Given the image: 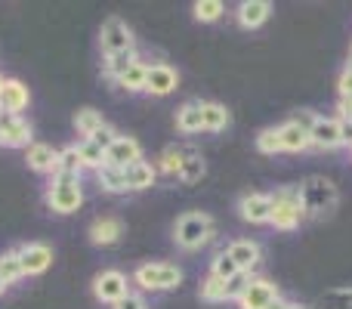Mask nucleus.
Returning <instances> with one entry per match:
<instances>
[{
    "mask_svg": "<svg viewBox=\"0 0 352 309\" xmlns=\"http://www.w3.org/2000/svg\"><path fill=\"white\" fill-rule=\"evenodd\" d=\"M34 142V127L22 115H0V149H28Z\"/></svg>",
    "mask_w": 352,
    "mask_h": 309,
    "instance_id": "9d476101",
    "label": "nucleus"
},
{
    "mask_svg": "<svg viewBox=\"0 0 352 309\" xmlns=\"http://www.w3.org/2000/svg\"><path fill=\"white\" fill-rule=\"evenodd\" d=\"M127 50H136L133 28L121 16H109L102 22V28H99V53L118 56V53H127Z\"/></svg>",
    "mask_w": 352,
    "mask_h": 309,
    "instance_id": "423d86ee",
    "label": "nucleus"
},
{
    "mask_svg": "<svg viewBox=\"0 0 352 309\" xmlns=\"http://www.w3.org/2000/svg\"><path fill=\"white\" fill-rule=\"evenodd\" d=\"M179 87V72L170 62H148V74H146V93L155 99H164Z\"/></svg>",
    "mask_w": 352,
    "mask_h": 309,
    "instance_id": "4468645a",
    "label": "nucleus"
},
{
    "mask_svg": "<svg viewBox=\"0 0 352 309\" xmlns=\"http://www.w3.org/2000/svg\"><path fill=\"white\" fill-rule=\"evenodd\" d=\"M90 291L102 306H115L130 294V279L121 269H102V273L93 275Z\"/></svg>",
    "mask_w": 352,
    "mask_h": 309,
    "instance_id": "0eeeda50",
    "label": "nucleus"
},
{
    "mask_svg": "<svg viewBox=\"0 0 352 309\" xmlns=\"http://www.w3.org/2000/svg\"><path fill=\"white\" fill-rule=\"evenodd\" d=\"M136 161H142V142L136 140V136L118 134V140L105 149V164H111V167L127 170L130 164H136Z\"/></svg>",
    "mask_w": 352,
    "mask_h": 309,
    "instance_id": "a211bd4d",
    "label": "nucleus"
},
{
    "mask_svg": "<svg viewBox=\"0 0 352 309\" xmlns=\"http://www.w3.org/2000/svg\"><path fill=\"white\" fill-rule=\"evenodd\" d=\"M254 146H256V152H260V155H278V152H281L278 127H266V130H260V134H256V140H254Z\"/></svg>",
    "mask_w": 352,
    "mask_h": 309,
    "instance_id": "c9c22d12",
    "label": "nucleus"
},
{
    "mask_svg": "<svg viewBox=\"0 0 352 309\" xmlns=\"http://www.w3.org/2000/svg\"><path fill=\"white\" fill-rule=\"evenodd\" d=\"M0 84H3V74H0Z\"/></svg>",
    "mask_w": 352,
    "mask_h": 309,
    "instance_id": "49530a36",
    "label": "nucleus"
},
{
    "mask_svg": "<svg viewBox=\"0 0 352 309\" xmlns=\"http://www.w3.org/2000/svg\"><path fill=\"white\" fill-rule=\"evenodd\" d=\"M306 220L303 201H300V186H278L272 192V220L269 226L278 232H294Z\"/></svg>",
    "mask_w": 352,
    "mask_h": 309,
    "instance_id": "39448f33",
    "label": "nucleus"
},
{
    "mask_svg": "<svg viewBox=\"0 0 352 309\" xmlns=\"http://www.w3.org/2000/svg\"><path fill=\"white\" fill-rule=\"evenodd\" d=\"M213 235H217V220L207 211H186L173 223V244L186 254L207 248L213 242Z\"/></svg>",
    "mask_w": 352,
    "mask_h": 309,
    "instance_id": "f257e3e1",
    "label": "nucleus"
},
{
    "mask_svg": "<svg viewBox=\"0 0 352 309\" xmlns=\"http://www.w3.org/2000/svg\"><path fill=\"white\" fill-rule=\"evenodd\" d=\"M0 279L6 281V285H16V281L25 279V269H22V260H19V251L10 248L0 254Z\"/></svg>",
    "mask_w": 352,
    "mask_h": 309,
    "instance_id": "473e14b6",
    "label": "nucleus"
},
{
    "mask_svg": "<svg viewBox=\"0 0 352 309\" xmlns=\"http://www.w3.org/2000/svg\"><path fill=\"white\" fill-rule=\"evenodd\" d=\"M72 124H74V130H78V136L80 140H90L93 134H96L99 127H105V118H102V111H96L93 105H84V109H78L74 111V118H72Z\"/></svg>",
    "mask_w": 352,
    "mask_h": 309,
    "instance_id": "393cba45",
    "label": "nucleus"
},
{
    "mask_svg": "<svg viewBox=\"0 0 352 309\" xmlns=\"http://www.w3.org/2000/svg\"><path fill=\"white\" fill-rule=\"evenodd\" d=\"M349 56H352V47H349Z\"/></svg>",
    "mask_w": 352,
    "mask_h": 309,
    "instance_id": "de8ad7c7",
    "label": "nucleus"
},
{
    "mask_svg": "<svg viewBox=\"0 0 352 309\" xmlns=\"http://www.w3.org/2000/svg\"><path fill=\"white\" fill-rule=\"evenodd\" d=\"M140 50H127V53H118V56H102V78L115 84L124 72H127L133 62H140Z\"/></svg>",
    "mask_w": 352,
    "mask_h": 309,
    "instance_id": "bb28decb",
    "label": "nucleus"
},
{
    "mask_svg": "<svg viewBox=\"0 0 352 309\" xmlns=\"http://www.w3.org/2000/svg\"><path fill=\"white\" fill-rule=\"evenodd\" d=\"M186 158H188V149L167 146L164 152L158 155L155 167H158V173H164V176H170V180H176V176H179V170H182V164H186Z\"/></svg>",
    "mask_w": 352,
    "mask_h": 309,
    "instance_id": "c85d7f7f",
    "label": "nucleus"
},
{
    "mask_svg": "<svg viewBox=\"0 0 352 309\" xmlns=\"http://www.w3.org/2000/svg\"><path fill=\"white\" fill-rule=\"evenodd\" d=\"M6 291H10V285H6V281H3V279H0V297H3V294H6Z\"/></svg>",
    "mask_w": 352,
    "mask_h": 309,
    "instance_id": "37998d69",
    "label": "nucleus"
},
{
    "mask_svg": "<svg viewBox=\"0 0 352 309\" xmlns=\"http://www.w3.org/2000/svg\"><path fill=\"white\" fill-rule=\"evenodd\" d=\"M300 201H303L306 220H324L337 211L340 192L328 176H309V180L300 182Z\"/></svg>",
    "mask_w": 352,
    "mask_h": 309,
    "instance_id": "f03ea898",
    "label": "nucleus"
},
{
    "mask_svg": "<svg viewBox=\"0 0 352 309\" xmlns=\"http://www.w3.org/2000/svg\"><path fill=\"white\" fill-rule=\"evenodd\" d=\"M291 309H309V306H303V303H294Z\"/></svg>",
    "mask_w": 352,
    "mask_h": 309,
    "instance_id": "a18cd8bd",
    "label": "nucleus"
},
{
    "mask_svg": "<svg viewBox=\"0 0 352 309\" xmlns=\"http://www.w3.org/2000/svg\"><path fill=\"white\" fill-rule=\"evenodd\" d=\"M309 140H312V149H322V152L343 149L340 121H337V118H324V115H312L309 118Z\"/></svg>",
    "mask_w": 352,
    "mask_h": 309,
    "instance_id": "f8f14e48",
    "label": "nucleus"
},
{
    "mask_svg": "<svg viewBox=\"0 0 352 309\" xmlns=\"http://www.w3.org/2000/svg\"><path fill=\"white\" fill-rule=\"evenodd\" d=\"M204 173H207L204 155L195 152V149H188V158H186V164H182V170H179V176H176V180H179L182 186H198V182L204 180Z\"/></svg>",
    "mask_w": 352,
    "mask_h": 309,
    "instance_id": "7c9ffc66",
    "label": "nucleus"
},
{
    "mask_svg": "<svg viewBox=\"0 0 352 309\" xmlns=\"http://www.w3.org/2000/svg\"><path fill=\"white\" fill-rule=\"evenodd\" d=\"M130 285L146 294H167L182 285V269L176 263H140L130 275Z\"/></svg>",
    "mask_w": 352,
    "mask_h": 309,
    "instance_id": "7ed1b4c3",
    "label": "nucleus"
},
{
    "mask_svg": "<svg viewBox=\"0 0 352 309\" xmlns=\"http://www.w3.org/2000/svg\"><path fill=\"white\" fill-rule=\"evenodd\" d=\"M272 10L275 6L269 3V0H241V3L235 6V22H238V28H244V31H256L269 22Z\"/></svg>",
    "mask_w": 352,
    "mask_h": 309,
    "instance_id": "aec40b11",
    "label": "nucleus"
},
{
    "mask_svg": "<svg viewBox=\"0 0 352 309\" xmlns=\"http://www.w3.org/2000/svg\"><path fill=\"white\" fill-rule=\"evenodd\" d=\"M248 279L250 275H238V279H232V281H223L207 273L204 281L198 285V297L204 300V303H229V300H238V294L248 285Z\"/></svg>",
    "mask_w": 352,
    "mask_h": 309,
    "instance_id": "1a4fd4ad",
    "label": "nucleus"
},
{
    "mask_svg": "<svg viewBox=\"0 0 352 309\" xmlns=\"http://www.w3.org/2000/svg\"><path fill=\"white\" fill-rule=\"evenodd\" d=\"M278 297H281L278 285H275L272 279L256 275V279H248V285L241 288L235 303H238V309H269Z\"/></svg>",
    "mask_w": 352,
    "mask_h": 309,
    "instance_id": "6e6552de",
    "label": "nucleus"
},
{
    "mask_svg": "<svg viewBox=\"0 0 352 309\" xmlns=\"http://www.w3.org/2000/svg\"><path fill=\"white\" fill-rule=\"evenodd\" d=\"M337 93H340V96H352V74L340 72V78H337Z\"/></svg>",
    "mask_w": 352,
    "mask_h": 309,
    "instance_id": "ea45409f",
    "label": "nucleus"
},
{
    "mask_svg": "<svg viewBox=\"0 0 352 309\" xmlns=\"http://www.w3.org/2000/svg\"><path fill=\"white\" fill-rule=\"evenodd\" d=\"M238 217L250 226H269L272 220V195L269 192H248L238 198Z\"/></svg>",
    "mask_w": 352,
    "mask_h": 309,
    "instance_id": "ddd939ff",
    "label": "nucleus"
},
{
    "mask_svg": "<svg viewBox=\"0 0 352 309\" xmlns=\"http://www.w3.org/2000/svg\"><path fill=\"white\" fill-rule=\"evenodd\" d=\"M124 180H127V192H146V189H152L158 182V167H155V161L142 158V161L130 164L124 170Z\"/></svg>",
    "mask_w": 352,
    "mask_h": 309,
    "instance_id": "4be33fe9",
    "label": "nucleus"
},
{
    "mask_svg": "<svg viewBox=\"0 0 352 309\" xmlns=\"http://www.w3.org/2000/svg\"><path fill=\"white\" fill-rule=\"evenodd\" d=\"M337 121H340V124H349L352 121V96H337Z\"/></svg>",
    "mask_w": 352,
    "mask_h": 309,
    "instance_id": "4c0bfd02",
    "label": "nucleus"
},
{
    "mask_svg": "<svg viewBox=\"0 0 352 309\" xmlns=\"http://www.w3.org/2000/svg\"><path fill=\"white\" fill-rule=\"evenodd\" d=\"M210 275H217V279H223V281H232V279H238V275H244V273L235 266V260H232L226 251H217L213 260H210Z\"/></svg>",
    "mask_w": 352,
    "mask_h": 309,
    "instance_id": "f704fd0d",
    "label": "nucleus"
},
{
    "mask_svg": "<svg viewBox=\"0 0 352 309\" xmlns=\"http://www.w3.org/2000/svg\"><path fill=\"white\" fill-rule=\"evenodd\" d=\"M291 306H294V300H287V297H278V300H275V303L269 306V309H291Z\"/></svg>",
    "mask_w": 352,
    "mask_h": 309,
    "instance_id": "79ce46f5",
    "label": "nucleus"
},
{
    "mask_svg": "<svg viewBox=\"0 0 352 309\" xmlns=\"http://www.w3.org/2000/svg\"><path fill=\"white\" fill-rule=\"evenodd\" d=\"M96 182H99V189H102L105 195H127V180H124L121 167H111V164L99 167L96 170Z\"/></svg>",
    "mask_w": 352,
    "mask_h": 309,
    "instance_id": "c756f323",
    "label": "nucleus"
},
{
    "mask_svg": "<svg viewBox=\"0 0 352 309\" xmlns=\"http://www.w3.org/2000/svg\"><path fill=\"white\" fill-rule=\"evenodd\" d=\"M192 16H195V22H201V25H213L226 16V3L223 0H195Z\"/></svg>",
    "mask_w": 352,
    "mask_h": 309,
    "instance_id": "2f4dec72",
    "label": "nucleus"
},
{
    "mask_svg": "<svg viewBox=\"0 0 352 309\" xmlns=\"http://www.w3.org/2000/svg\"><path fill=\"white\" fill-rule=\"evenodd\" d=\"M78 155H80V164H84V170H93V173H96L99 167H105V149H99L96 142L80 140L78 142Z\"/></svg>",
    "mask_w": 352,
    "mask_h": 309,
    "instance_id": "72a5a7b5",
    "label": "nucleus"
},
{
    "mask_svg": "<svg viewBox=\"0 0 352 309\" xmlns=\"http://www.w3.org/2000/svg\"><path fill=\"white\" fill-rule=\"evenodd\" d=\"M146 74H148V62L140 59V62H133V65H130L127 72H124L121 78L115 81V87H121V90L130 93V96H136V93H146Z\"/></svg>",
    "mask_w": 352,
    "mask_h": 309,
    "instance_id": "a878e982",
    "label": "nucleus"
},
{
    "mask_svg": "<svg viewBox=\"0 0 352 309\" xmlns=\"http://www.w3.org/2000/svg\"><path fill=\"white\" fill-rule=\"evenodd\" d=\"M111 309H148V303H146V297H142V294H133V291H130L127 297L121 300V303H115Z\"/></svg>",
    "mask_w": 352,
    "mask_h": 309,
    "instance_id": "58836bf2",
    "label": "nucleus"
},
{
    "mask_svg": "<svg viewBox=\"0 0 352 309\" xmlns=\"http://www.w3.org/2000/svg\"><path fill=\"white\" fill-rule=\"evenodd\" d=\"M31 105V90L19 78H3L0 84V115H22Z\"/></svg>",
    "mask_w": 352,
    "mask_h": 309,
    "instance_id": "f3484780",
    "label": "nucleus"
},
{
    "mask_svg": "<svg viewBox=\"0 0 352 309\" xmlns=\"http://www.w3.org/2000/svg\"><path fill=\"white\" fill-rule=\"evenodd\" d=\"M173 124L182 136H195L204 130V121H201V99H186V103L176 109Z\"/></svg>",
    "mask_w": 352,
    "mask_h": 309,
    "instance_id": "5701e85b",
    "label": "nucleus"
},
{
    "mask_svg": "<svg viewBox=\"0 0 352 309\" xmlns=\"http://www.w3.org/2000/svg\"><path fill=\"white\" fill-rule=\"evenodd\" d=\"M25 164L41 176H53L59 167V149H53L50 142H31L25 149Z\"/></svg>",
    "mask_w": 352,
    "mask_h": 309,
    "instance_id": "412c9836",
    "label": "nucleus"
},
{
    "mask_svg": "<svg viewBox=\"0 0 352 309\" xmlns=\"http://www.w3.org/2000/svg\"><path fill=\"white\" fill-rule=\"evenodd\" d=\"M223 251L235 260V266L241 269L244 275L254 273V269L260 266V260H263V244L254 242V238H232Z\"/></svg>",
    "mask_w": 352,
    "mask_h": 309,
    "instance_id": "dca6fc26",
    "label": "nucleus"
},
{
    "mask_svg": "<svg viewBox=\"0 0 352 309\" xmlns=\"http://www.w3.org/2000/svg\"><path fill=\"white\" fill-rule=\"evenodd\" d=\"M53 176H72V180H80V176H84V164H80V155H78V142H68V146L59 149V167H56Z\"/></svg>",
    "mask_w": 352,
    "mask_h": 309,
    "instance_id": "cd10ccee",
    "label": "nucleus"
},
{
    "mask_svg": "<svg viewBox=\"0 0 352 309\" xmlns=\"http://www.w3.org/2000/svg\"><path fill=\"white\" fill-rule=\"evenodd\" d=\"M16 251H19V260H22L25 279H28V275H43L53 266V248L43 242H25V244H19Z\"/></svg>",
    "mask_w": 352,
    "mask_h": 309,
    "instance_id": "2eb2a0df",
    "label": "nucleus"
},
{
    "mask_svg": "<svg viewBox=\"0 0 352 309\" xmlns=\"http://www.w3.org/2000/svg\"><path fill=\"white\" fill-rule=\"evenodd\" d=\"M43 204L59 217L78 213L84 204V182L72 180V176H50L47 189H43Z\"/></svg>",
    "mask_w": 352,
    "mask_h": 309,
    "instance_id": "20e7f679",
    "label": "nucleus"
},
{
    "mask_svg": "<svg viewBox=\"0 0 352 309\" xmlns=\"http://www.w3.org/2000/svg\"><path fill=\"white\" fill-rule=\"evenodd\" d=\"M87 238H90L93 248H115L124 238V220L121 217H96L87 229Z\"/></svg>",
    "mask_w": 352,
    "mask_h": 309,
    "instance_id": "6ab92c4d",
    "label": "nucleus"
},
{
    "mask_svg": "<svg viewBox=\"0 0 352 309\" xmlns=\"http://www.w3.org/2000/svg\"><path fill=\"white\" fill-rule=\"evenodd\" d=\"M115 140H118V130L111 127V124H105V127H99L96 134L90 136V142H96L99 149H109V146H111V142H115Z\"/></svg>",
    "mask_w": 352,
    "mask_h": 309,
    "instance_id": "e433bc0d",
    "label": "nucleus"
},
{
    "mask_svg": "<svg viewBox=\"0 0 352 309\" xmlns=\"http://www.w3.org/2000/svg\"><path fill=\"white\" fill-rule=\"evenodd\" d=\"M201 121H204V134H223L232 124V111L226 109L223 103L204 99V103H201Z\"/></svg>",
    "mask_w": 352,
    "mask_h": 309,
    "instance_id": "b1692460",
    "label": "nucleus"
},
{
    "mask_svg": "<svg viewBox=\"0 0 352 309\" xmlns=\"http://www.w3.org/2000/svg\"><path fill=\"white\" fill-rule=\"evenodd\" d=\"M343 72H346V74H352V56L346 59V65H343Z\"/></svg>",
    "mask_w": 352,
    "mask_h": 309,
    "instance_id": "c03bdc74",
    "label": "nucleus"
},
{
    "mask_svg": "<svg viewBox=\"0 0 352 309\" xmlns=\"http://www.w3.org/2000/svg\"><path fill=\"white\" fill-rule=\"evenodd\" d=\"M309 118H312V115H303V118H291V121L278 124L281 152L300 155V152H306V149H312V140H309Z\"/></svg>",
    "mask_w": 352,
    "mask_h": 309,
    "instance_id": "9b49d317",
    "label": "nucleus"
},
{
    "mask_svg": "<svg viewBox=\"0 0 352 309\" xmlns=\"http://www.w3.org/2000/svg\"><path fill=\"white\" fill-rule=\"evenodd\" d=\"M340 136H343V146L352 152V121L349 124H340Z\"/></svg>",
    "mask_w": 352,
    "mask_h": 309,
    "instance_id": "a19ab883",
    "label": "nucleus"
}]
</instances>
